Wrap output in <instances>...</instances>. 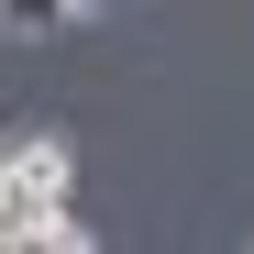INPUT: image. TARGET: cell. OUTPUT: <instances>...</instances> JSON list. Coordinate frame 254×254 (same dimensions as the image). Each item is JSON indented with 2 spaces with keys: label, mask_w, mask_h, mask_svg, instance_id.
I'll return each mask as SVG.
<instances>
[{
  "label": "cell",
  "mask_w": 254,
  "mask_h": 254,
  "mask_svg": "<svg viewBox=\"0 0 254 254\" xmlns=\"http://www.w3.org/2000/svg\"><path fill=\"white\" fill-rule=\"evenodd\" d=\"M66 177H77V155H66L56 133L0 144V232H22V221H45V210H66Z\"/></svg>",
  "instance_id": "cell-1"
},
{
  "label": "cell",
  "mask_w": 254,
  "mask_h": 254,
  "mask_svg": "<svg viewBox=\"0 0 254 254\" xmlns=\"http://www.w3.org/2000/svg\"><path fill=\"white\" fill-rule=\"evenodd\" d=\"M0 254H100V243H89V221H66V210H45V221L0 232Z\"/></svg>",
  "instance_id": "cell-2"
}]
</instances>
